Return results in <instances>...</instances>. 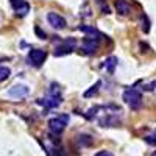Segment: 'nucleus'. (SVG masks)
Returning a JSON list of instances; mask_svg holds the SVG:
<instances>
[{"mask_svg": "<svg viewBox=\"0 0 156 156\" xmlns=\"http://www.w3.org/2000/svg\"><path fill=\"white\" fill-rule=\"evenodd\" d=\"M36 103H37V105H41V106H44L45 109H55V108H58L62 103V97H61L59 90H58V84H51V90L48 92V95L44 97V98H39Z\"/></svg>", "mask_w": 156, "mask_h": 156, "instance_id": "obj_1", "label": "nucleus"}, {"mask_svg": "<svg viewBox=\"0 0 156 156\" xmlns=\"http://www.w3.org/2000/svg\"><path fill=\"white\" fill-rule=\"evenodd\" d=\"M123 101L126 103V105L131 108V109H139L140 105H142V95L139 90H136L134 87H129V89H125L123 90Z\"/></svg>", "mask_w": 156, "mask_h": 156, "instance_id": "obj_2", "label": "nucleus"}, {"mask_svg": "<svg viewBox=\"0 0 156 156\" xmlns=\"http://www.w3.org/2000/svg\"><path fill=\"white\" fill-rule=\"evenodd\" d=\"M69 123V115L62 114V115H58V117H53V119L48 120V129L53 134H61L64 131L66 125Z\"/></svg>", "mask_w": 156, "mask_h": 156, "instance_id": "obj_3", "label": "nucleus"}, {"mask_svg": "<svg viewBox=\"0 0 156 156\" xmlns=\"http://www.w3.org/2000/svg\"><path fill=\"white\" fill-rule=\"evenodd\" d=\"M76 44H78V41H76L75 37H67L61 45H58L55 48V56H62V55L72 53V51L76 48Z\"/></svg>", "mask_w": 156, "mask_h": 156, "instance_id": "obj_4", "label": "nucleus"}, {"mask_svg": "<svg viewBox=\"0 0 156 156\" xmlns=\"http://www.w3.org/2000/svg\"><path fill=\"white\" fill-rule=\"evenodd\" d=\"M45 58H47V53L42 48H33L28 53V62L33 67H41L45 61Z\"/></svg>", "mask_w": 156, "mask_h": 156, "instance_id": "obj_5", "label": "nucleus"}, {"mask_svg": "<svg viewBox=\"0 0 156 156\" xmlns=\"http://www.w3.org/2000/svg\"><path fill=\"white\" fill-rule=\"evenodd\" d=\"M28 94H30V87L25 86V84H16V86H12V87L8 90V97L16 98V100L25 98Z\"/></svg>", "mask_w": 156, "mask_h": 156, "instance_id": "obj_6", "label": "nucleus"}, {"mask_svg": "<svg viewBox=\"0 0 156 156\" xmlns=\"http://www.w3.org/2000/svg\"><path fill=\"white\" fill-rule=\"evenodd\" d=\"M9 3H11L12 9L16 11V14L19 17H23V16L28 14V11H30V3L28 2H25V0H9Z\"/></svg>", "mask_w": 156, "mask_h": 156, "instance_id": "obj_7", "label": "nucleus"}, {"mask_svg": "<svg viewBox=\"0 0 156 156\" xmlns=\"http://www.w3.org/2000/svg\"><path fill=\"white\" fill-rule=\"evenodd\" d=\"M98 48V39H94V37H84L83 39V44H81V50L83 53L86 55H92L95 53V50Z\"/></svg>", "mask_w": 156, "mask_h": 156, "instance_id": "obj_8", "label": "nucleus"}, {"mask_svg": "<svg viewBox=\"0 0 156 156\" xmlns=\"http://www.w3.org/2000/svg\"><path fill=\"white\" fill-rule=\"evenodd\" d=\"M47 20L55 30H62L64 27H66V19H64L62 16H59V14H56V12H48Z\"/></svg>", "mask_w": 156, "mask_h": 156, "instance_id": "obj_9", "label": "nucleus"}, {"mask_svg": "<svg viewBox=\"0 0 156 156\" xmlns=\"http://www.w3.org/2000/svg\"><path fill=\"white\" fill-rule=\"evenodd\" d=\"M114 6H115V11L122 16H126V14L131 12V6H129V3L126 2V0H115Z\"/></svg>", "mask_w": 156, "mask_h": 156, "instance_id": "obj_10", "label": "nucleus"}, {"mask_svg": "<svg viewBox=\"0 0 156 156\" xmlns=\"http://www.w3.org/2000/svg\"><path fill=\"white\" fill-rule=\"evenodd\" d=\"M80 31L86 33L89 37H94V39H100V37H103L101 33H100L95 27H90V25H80Z\"/></svg>", "mask_w": 156, "mask_h": 156, "instance_id": "obj_11", "label": "nucleus"}, {"mask_svg": "<svg viewBox=\"0 0 156 156\" xmlns=\"http://www.w3.org/2000/svg\"><path fill=\"white\" fill-rule=\"evenodd\" d=\"M115 66H117V58L115 56H109L105 62H103V67H105L109 73H112L115 70Z\"/></svg>", "mask_w": 156, "mask_h": 156, "instance_id": "obj_12", "label": "nucleus"}, {"mask_svg": "<svg viewBox=\"0 0 156 156\" xmlns=\"http://www.w3.org/2000/svg\"><path fill=\"white\" fill-rule=\"evenodd\" d=\"M100 86H101V81H97V83H95L94 86H90V89H87V90H86V92H84L83 95H84L86 98H89V97H94V95H95V94L98 92Z\"/></svg>", "mask_w": 156, "mask_h": 156, "instance_id": "obj_13", "label": "nucleus"}, {"mask_svg": "<svg viewBox=\"0 0 156 156\" xmlns=\"http://www.w3.org/2000/svg\"><path fill=\"white\" fill-rule=\"evenodd\" d=\"M9 75H11L9 67H6V66H0V83L5 81V80H8Z\"/></svg>", "mask_w": 156, "mask_h": 156, "instance_id": "obj_14", "label": "nucleus"}, {"mask_svg": "<svg viewBox=\"0 0 156 156\" xmlns=\"http://www.w3.org/2000/svg\"><path fill=\"white\" fill-rule=\"evenodd\" d=\"M142 19H144V31L148 33V30H150V20H148V17H147L145 14L142 16Z\"/></svg>", "mask_w": 156, "mask_h": 156, "instance_id": "obj_15", "label": "nucleus"}, {"mask_svg": "<svg viewBox=\"0 0 156 156\" xmlns=\"http://www.w3.org/2000/svg\"><path fill=\"white\" fill-rule=\"evenodd\" d=\"M145 140L148 142L150 145H156V139H154V136H147V137H145Z\"/></svg>", "mask_w": 156, "mask_h": 156, "instance_id": "obj_16", "label": "nucleus"}, {"mask_svg": "<svg viewBox=\"0 0 156 156\" xmlns=\"http://www.w3.org/2000/svg\"><path fill=\"white\" fill-rule=\"evenodd\" d=\"M36 34L41 36V39H45V37H47V36H45V33H44L42 30H39V28H36Z\"/></svg>", "mask_w": 156, "mask_h": 156, "instance_id": "obj_17", "label": "nucleus"}, {"mask_svg": "<svg viewBox=\"0 0 156 156\" xmlns=\"http://www.w3.org/2000/svg\"><path fill=\"white\" fill-rule=\"evenodd\" d=\"M95 156H112V153H109V151H98Z\"/></svg>", "mask_w": 156, "mask_h": 156, "instance_id": "obj_18", "label": "nucleus"}, {"mask_svg": "<svg viewBox=\"0 0 156 156\" xmlns=\"http://www.w3.org/2000/svg\"><path fill=\"white\" fill-rule=\"evenodd\" d=\"M151 156H156V151H154V153H153V154H151Z\"/></svg>", "mask_w": 156, "mask_h": 156, "instance_id": "obj_19", "label": "nucleus"}]
</instances>
